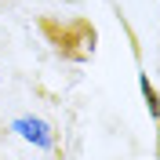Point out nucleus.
I'll return each mask as SVG.
<instances>
[{
	"label": "nucleus",
	"mask_w": 160,
	"mask_h": 160,
	"mask_svg": "<svg viewBox=\"0 0 160 160\" xmlns=\"http://www.w3.org/2000/svg\"><path fill=\"white\" fill-rule=\"evenodd\" d=\"M157 157H160V142H157Z\"/></svg>",
	"instance_id": "20e7f679"
},
{
	"label": "nucleus",
	"mask_w": 160,
	"mask_h": 160,
	"mask_svg": "<svg viewBox=\"0 0 160 160\" xmlns=\"http://www.w3.org/2000/svg\"><path fill=\"white\" fill-rule=\"evenodd\" d=\"M15 131H18L22 138H29L33 146H40V149H51V146H55L51 128L44 124V120H37V117H18L15 120Z\"/></svg>",
	"instance_id": "f03ea898"
},
{
	"label": "nucleus",
	"mask_w": 160,
	"mask_h": 160,
	"mask_svg": "<svg viewBox=\"0 0 160 160\" xmlns=\"http://www.w3.org/2000/svg\"><path fill=\"white\" fill-rule=\"evenodd\" d=\"M40 33L55 44V51H58L62 58H73V62H88L91 55H95V40H98V33H95V26H91L88 18H40Z\"/></svg>",
	"instance_id": "f257e3e1"
},
{
	"label": "nucleus",
	"mask_w": 160,
	"mask_h": 160,
	"mask_svg": "<svg viewBox=\"0 0 160 160\" xmlns=\"http://www.w3.org/2000/svg\"><path fill=\"white\" fill-rule=\"evenodd\" d=\"M138 88H142V98H146V109H149V117L160 124V95H157V88L149 84V77H138Z\"/></svg>",
	"instance_id": "7ed1b4c3"
}]
</instances>
